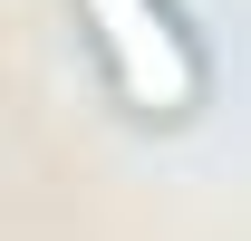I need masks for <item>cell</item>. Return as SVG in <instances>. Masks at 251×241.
<instances>
[{"mask_svg":"<svg viewBox=\"0 0 251 241\" xmlns=\"http://www.w3.org/2000/svg\"><path fill=\"white\" fill-rule=\"evenodd\" d=\"M97 58L135 116H193L203 106V48L174 20V0H77Z\"/></svg>","mask_w":251,"mask_h":241,"instance_id":"1","label":"cell"}]
</instances>
